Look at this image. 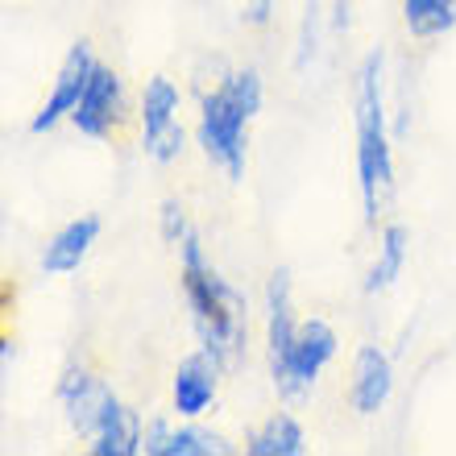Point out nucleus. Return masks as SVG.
Returning <instances> with one entry per match:
<instances>
[{
	"label": "nucleus",
	"mask_w": 456,
	"mask_h": 456,
	"mask_svg": "<svg viewBox=\"0 0 456 456\" xmlns=\"http://www.w3.org/2000/svg\"><path fill=\"white\" fill-rule=\"evenodd\" d=\"M175 249H179V287L187 299L195 340L224 370H237L245 361V348H249V299L212 265L195 228Z\"/></svg>",
	"instance_id": "obj_1"
},
{
	"label": "nucleus",
	"mask_w": 456,
	"mask_h": 456,
	"mask_svg": "<svg viewBox=\"0 0 456 456\" xmlns=\"http://www.w3.org/2000/svg\"><path fill=\"white\" fill-rule=\"evenodd\" d=\"M265 100L262 71L257 67H237L228 71L212 92L200 96V117H195V145L204 158L224 175L228 183L245 179L249 162V125L257 120Z\"/></svg>",
	"instance_id": "obj_2"
},
{
	"label": "nucleus",
	"mask_w": 456,
	"mask_h": 456,
	"mask_svg": "<svg viewBox=\"0 0 456 456\" xmlns=\"http://www.w3.org/2000/svg\"><path fill=\"white\" fill-rule=\"evenodd\" d=\"M353 120H357V191L365 224H378L386 200L395 191V142L386 120V54L370 50L357 67L353 87Z\"/></svg>",
	"instance_id": "obj_3"
},
{
	"label": "nucleus",
	"mask_w": 456,
	"mask_h": 456,
	"mask_svg": "<svg viewBox=\"0 0 456 456\" xmlns=\"http://www.w3.org/2000/svg\"><path fill=\"white\" fill-rule=\"evenodd\" d=\"M337 348H340V337L328 320H320V315L299 320V337L290 345L287 361H282L278 370H270V382H274L278 398L299 403V398L312 395L315 382H320V373H324L328 365H332V357H337Z\"/></svg>",
	"instance_id": "obj_4"
},
{
	"label": "nucleus",
	"mask_w": 456,
	"mask_h": 456,
	"mask_svg": "<svg viewBox=\"0 0 456 456\" xmlns=\"http://www.w3.org/2000/svg\"><path fill=\"white\" fill-rule=\"evenodd\" d=\"M179 109H183V92L170 75H150L137 100V129H142V154L158 167H167L183 154L187 133L179 125Z\"/></svg>",
	"instance_id": "obj_5"
},
{
	"label": "nucleus",
	"mask_w": 456,
	"mask_h": 456,
	"mask_svg": "<svg viewBox=\"0 0 456 456\" xmlns=\"http://www.w3.org/2000/svg\"><path fill=\"white\" fill-rule=\"evenodd\" d=\"M54 398H59L67 428H71L84 444H92V440L112 423V415L125 407L117 398V390H112L100 373L87 370V365H67L59 386H54Z\"/></svg>",
	"instance_id": "obj_6"
},
{
	"label": "nucleus",
	"mask_w": 456,
	"mask_h": 456,
	"mask_svg": "<svg viewBox=\"0 0 456 456\" xmlns=\"http://www.w3.org/2000/svg\"><path fill=\"white\" fill-rule=\"evenodd\" d=\"M96 50H92V42L87 37H79L71 50H67V59L59 62V75H54V84H50L46 100H42V109L34 112V120H29V133H50L59 129L62 120H71V112L79 109V100H84L87 92V79H92V71H96Z\"/></svg>",
	"instance_id": "obj_7"
},
{
	"label": "nucleus",
	"mask_w": 456,
	"mask_h": 456,
	"mask_svg": "<svg viewBox=\"0 0 456 456\" xmlns=\"http://www.w3.org/2000/svg\"><path fill=\"white\" fill-rule=\"evenodd\" d=\"M129 117V100H125V79L112 71L109 62H96V71L87 79V92L79 109L71 112V125L92 142H109L112 133Z\"/></svg>",
	"instance_id": "obj_8"
},
{
	"label": "nucleus",
	"mask_w": 456,
	"mask_h": 456,
	"mask_svg": "<svg viewBox=\"0 0 456 456\" xmlns=\"http://www.w3.org/2000/svg\"><path fill=\"white\" fill-rule=\"evenodd\" d=\"M220 373H224V365L208 348H195L191 357L179 361V370L170 378V407L179 419H204L208 411L216 407Z\"/></svg>",
	"instance_id": "obj_9"
},
{
	"label": "nucleus",
	"mask_w": 456,
	"mask_h": 456,
	"mask_svg": "<svg viewBox=\"0 0 456 456\" xmlns=\"http://www.w3.org/2000/svg\"><path fill=\"white\" fill-rule=\"evenodd\" d=\"M295 282H290V270L278 265L274 274L265 278V295H262V315H265V365L278 370L287 361L290 345L299 337V320H295Z\"/></svg>",
	"instance_id": "obj_10"
},
{
	"label": "nucleus",
	"mask_w": 456,
	"mask_h": 456,
	"mask_svg": "<svg viewBox=\"0 0 456 456\" xmlns=\"http://www.w3.org/2000/svg\"><path fill=\"white\" fill-rule=\"evenodd\" d=\"M395 395V361L378 345H361L353 357V382H348V403L357 415H378Z\"/></svg>",
	"instance_id": "obj_11"
},
{
	"label": "nucleus",
	"mask_w": 456,
	"mask_h": 456,
	"mask_svg": "<svg viewBox=\"0 0 456 456\" xmlns=\"http://www.w3.org/2000/svg\"><path fill=\"white\" fill-rule=\"evenodd\" d=\"M100 232H104V224H100V216H92V212L67 220V224L46 240V249H42V274H50V278L75 274V270L87 262V253L96 249Z\"/></svg>",
	"instance_id": "obj_12"
},
{
	"label": "nucleus",
	"mask_w": 456,
	"mask_h": 456,
	"mask_svg": "<svg viewBox=\"0 0 456 456\" xmlns=\"http://www.w3.org/2000/svg\"><path fill=\"white\" fill-rule=\"evenodd\" d=\"M407 257H411V232L407 224H386L382 237H378V253H373L370 270H365V282H361V290L365 295H382V290H390L403 278V270H407Z\"/></svg>",
	"instance_id": "obj_13"
},
{
	"label": "nucleus",
	"mask_w": 456,
	"mask_h": 456,
	"mask_svg": "<svg viewBox=\"0 0 456 456\" xmlns=\"http://www.w3.org/2000/svg\"><path fill=\"white\" fill-rule=\"evenodd\" d=\"M245 452L249 456H303L307 452V432H303V423L290 411H274L257 432H249Z\"/></svg>",
	"instance_id": "obj_14"
},
{
	"label": "nucleus",
	"mask_w": 456,
	"mask_h": 456,
	"mask_svg": "<svg viewBox=\"0 0 456 456\" xmlns=\"http://www.w3.org/2000/svg\"><path fill=\"white\" fill-rule=\"evenodd\" d=\"M145 444V419L142 411H133L129 403L112 415V423L104 428V432L87 444V452L92 456H137Z\"/></svg>",
	"instance_id": "obj_15"
},
{
	"label": "nucleus",
	"mask_w": 456,
	"mask_h": 456,
	"mask_svg": "<svg viewBox=\"0 0 456 456\" xmlns=\"http://www.w3.org/2000/svg\"><path fill=\"white\" fill-rule=\"evenodd\" d=\"M403 25L411 37L432 42L456 29V0H403Z\"/></svg>",
	"instance_id": "obj_16"
},
{
	"label": "nucleus",
	"mask_w": 456,
	"mask_h": 456,
	"mask_svg": "<svg viewBox=\"0 0 456 456\" xmlns=\"http://www.w3.org/2000/svg\"><path fill=\"white\" fill-rule=\"evenodd\" d=\"M228 452H232V444L220 432L204 428L200 419H183L179 428L170 423V436L158 456H228Z\"/></svg>",
	"instance_id": "obj_17"
},
{
	"label": "nucleus",
	"mask_w": 456,
	"mask_h": 456,
	"mask_svg": "<svg viewBox=\"0 0 456 456\" xmlns=\"http://www.w3.org/2000/svg\"><path fill=\"white\" fill-rule=\"evenodd\" d=\"M158 216H162V237H167V245H179V240L195 228L191 216H187V208H183L179 200H162Z\"/></svg>",
	"instance_id": "obj_18"
},
{
	"label": "nucleus",
	"mask_w": 456,
	"mask_h": 456,
	"mask_svg": "<svg viewBox=\"0 0 456 456\" xmlns=\"http://www.w3.org/2000/svg\"><path fill=\"white\" fill-rule=\"evenodd\" d=\"M240 21L253 25V29H265L274 21V0H245L240 4Z\"/></svg>",
	"instance_id": "obj_19"
},
{
	"label": "nucleus",
	"mask_w": 456,
	"mask_h": 456,
	"mask_svg": "<svg viewBox=\"0 0 456 456\" xmlns=\"http://www.w3.org/2000/svg\"><path fill=\"white\" fill-rule=\"evenodd\" d=\"M167 436H170V419H150V423H145L142 452L145 456H158V452H162V444H167Z\"/></svg>",
	"instance_id": "obj_20"
}]
</instances>
